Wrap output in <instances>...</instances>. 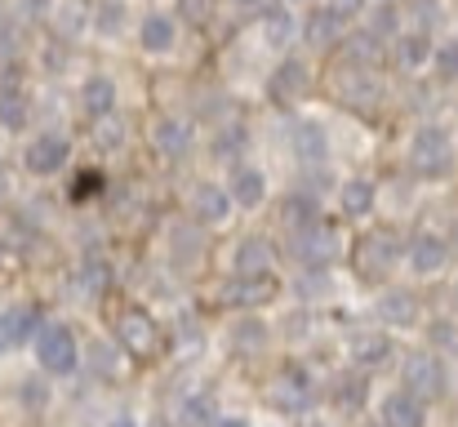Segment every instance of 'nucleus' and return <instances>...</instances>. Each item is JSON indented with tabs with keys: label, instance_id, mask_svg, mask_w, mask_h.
Instances as JSON below:
<instances>
[{
	"label": "nucleus",
	"instance_id": "nucleus-1",
	"mask_svg": "<svg viewBox=\"0 0 458 427\" xmlns=\"http://www.w3.org/2000/svg\"><path fill=\"white\" fill-rule=\"evenodd\" d=\"M401 259H405V241L392 227H369L352 245V268H356V277L365 285H387Z\"/></svg>",
	"mask_w": 458,
	"mask_h": 427
},
{
	"label": "nucleus",
	"instance_id": "nucleus-2",
	"mask_svg": "<svg viewBox=\"0 0 458 427\" xmlns=\"http://www.w3.org/2000/svg\"><path fill=\"white\" fill-rule=\"evenodd\" d=\"M410 169L419 178H428V183L450 178V169H454V139H450V130L419 125L414 139H410Z\"/></svg>",
	"mask_w": 458,
	"mask_h": 427
},
{
	"label": "nucleus",
	"instance_id": "nucleus-3",
	"mask_svg": "<svg viewBox=\"0 0 458 427\" xmlns=\"http://www.w3.org/2000/svg\"><path fill=\"white\" fill-rule=\"evenodd\" d=\"M290 254H294V263H303L307 272H329L338 263V254H343V236H338L334 223L316 218V223H307L299 232H290Z\"/></svg>",
	"mask_w": 458,
	"mask_h": 427
},
{
	"label": "nucleus",
	"instance_id": "nucleus-4",
	"mask_svg": "<svg viewBox=\"0 0 458 427\" xmlns=\"http://www.w3.org/2000/svg\"><path fill=\"white\" fill-rule=\"evenodd\" d=\"M31 352H36V365H40L45 374H54V379H63V374H76V365L85 361V356H81V343H76V334H72L63 320H49V325H40V334L31 338Z\"/></svg>",
	"mask_w": 458,
	"mask_h": 427
},
{
	"label": "nucleus",
	"instance_id": "nucleus-5",
	"mask_svg": "<svg viewBox=\"0 0 458 427\" xmlns=\"http://www.w3.org/2000/svg\"><path fill=\"white\" fill-rule=\"evenodd\" d=\"M401 388H405L410 397H419L423 406H428V401H441V397H445V388H450L445 361H441L432 347L410 352V356L401 361Z\"/></svg>",
	"mask_w": 458,
	"mask_h": 427
},
{
	"label": "nucleus",
	"instance_id": "nucleus-6",
	"mask_svg": "<svg viewBox=\"0 0 458 427\" xmlns=\"http://www.w3.org/2000/svg\"><path fill=\"white\" fill-rule=\"evenodd\" d=\"M178 36H182V27L169 9H143L134 22V40L148 58H169L178 49Z\"/></svg>",
	"mask_w": 458,
	"mask_h": 427
},
{
	"label": "nucleus",
	"instance_id": "nucleus-7",
	"mask_svg": "<svg viewBox=\"0 0 458 427\" xmlns=\"http://www.w3.org/2000/svg\"><path fill=\"white\" fill-rule=\"evenodd\" d=\"M67 160H72V139L58 134V130L36 134V139L27 142V151H22V165H27V174H36V178H54V174H63Z\"/></svg>",
	"mask_w": 458,
	"mask_h": 427
},
{
	"label": "nucleus",
	"instance_id": "nucleus-8",
	"mask_svg": "<svg viewBox=\"0 0 458 427\" xmlns=\"http://www.w3.org/2000/svg\"><path fill=\"white\" fill-rule=\"evenodd\" d=\"M307 90H311V67H307V58H299V54L281 58L276 72H272V81H267V98H272L276 107H294V103L307 98Z\"/></svg>",
	"mask_w": 458,
	"mask_h": 427
},
{
	"label": "nucleus",
	"instance_id": "nucleus-9",
	"mask_svg": "<svg viewBox=\"0 0 458 427\" xmlns=\"http://www.w3.org/2000/svg\"><path fill=\"white\" fill-rule=\"evenodd\" d=\"M232 209H236V201L218 183H200L191 192V201H187V214H191L196 227H227L232 223Z\"/></svg>",
	"mask_w": 458,
	"mask_h": 427
},
{
	"label": "nucleus",
	"instance_id": "nucleus-10",
	"mask_svg": "<svg viewBox=\"0 0 458 427\" xmlns=\"http://www.w3.org/2000/svg\"><path fill=\"white\" fill-rule=\"evenodd\" d=\"M405 263H410L414 277H437V272L450 263V241H445L441 232L423 227V232H414V236L405 241Z\"/></svg>",
	"mask_w": 458,
	"mask_h": 427
},
{
	"label": "nucleus",
	"instance_id": "nucleus-11",
	"mask_svg": "<svg viewBox=\"0 0 458 427\" xmlns=\"http://www.w3.org/2000/svg\"><path fill=\"white\" fill-rule=\"evenodd\" d=\"M290 156L299 160V169H320L329 160V134L320 121L294 116L290 121Z\"/></svg>",
	"mask_w": 458,
	"mask_h": 427
},
{
	"label": "nucleus",
	"instance_id": "nucleus-12",
	"mask_svg": "<svg viewBox=\"0 0 458 427\" xmlns=\"http://www.w3.org/2000/svg\"><path fill=\"white\" fill-rule=\"evenodd\" d=\"M116 343L130 352V356H156L160 347V329L143 307H125L121 320H116Z\"/></svg>",
	"mask_w": 458,
	"mask_h": 427
},
{
	"label": "nucleus",
	"instance_id": "nucleus-13",
	"mask_svg": "<svg viewBox=\"0 0 458 427\" xmlns=\"http://www.w3.org/2000/svg\"><path fill=\"white\" fill-rule=\"evenodd\" d=\"M191 142H196V130H191V121L187 116H156L152 125V151L160 160H169V165H178V160H187V151H191Z\"/></svg>",
	"mask_w": 458,
	"mask_h": 427
},
{
	"label": "nucleus",
	"instance_id": "nucleus-14",
	"mask_svg": "<svg viewBox=\"0 0 458 427\" xmlns=\"http://www.w3.org/2000/svg\"><path fill=\"white\" fill-rule=\"evenodd\" d=\"M272 401H276L281 410H290V414H303L307 406L316 401V383H311V374H307L299 361L281 365V374H276V383H272Z\"/></svg>",
	"mask_w": 458,
	"mask_h": 427
},
{
	"label": "nucleus",
	"instance_id": "nucleus-15",
	"mask_svg": "<svg viewBox=\"0 0 458 427\" xmlns=\"http://www.w3.org/2000/svg\"><path fill=\"white\" fill-rule=\"evenodd\" d=\"M259 31H263V40L272 45V49H294V40L303 36V18L294 13V4H281V0H272L263 13H259Z\"/></svg>",
	"mask_w": 458,
	"mask_h": 427
},
{
	"label": "nucleus",
	"instance_id": "nucleus-16",
	"mask_svg": "<svg viewBox=\"0 0 458 427\" xmlns=\"http://www.w3.org/2000/svg\"><path fill=\"white\" fill-rule=\"evenodd\" d=\"M347 356H352V365H356L360 374H365V370H383V365L396 356V343H392L387 329H360V334H352Z\"/></svg>",
	"mask_w": 458,
	"mask_h": 427
},
{
	"label": "nucleus",
	"instance_id": "nucleus-17",
	"mask_svg": "<svg viewBox=\"0 0 458 427\" xmlns=\"http://www.w3.org/2000/svg\"><path fill=\"white\" fill-rule=\"evenodd\" d=\"M116 107H121L116 81H112L107 72H89V76L81 81V112H85L89 121H103V116H116Z\"/></svg>",
	"mask_w": 458,
	"mask_h": 427
},
{
	"label": "nucleus",
	"instance_id": "nucleus-18",
	"mask_svg": "<svg viewBox=\"0 0 458 427\" xmlns=\"http://www.w3.org/2000/svg\"><path fill=\"white\" fill-rule=\"evenodd\" d=\"M40 307L36 303H13V307H4L0 312V352H9V347H18V343H31L36 334H40Z\"/></svg>",
	"mask_w": 458,
	"mask_h": 427
},
{
	"label": "nucleus",
	"instance_id": "nucleus-19",
	"mask_svg": "<svg viewBox=\"0 0 458 427\" xmlns=\"http://www.w3.org/2000/svg\"><path fill=\"white\" fill-rule=\"evenodd\" d=\"M378 423L383 427H428V406L419 397H410L405 388L401 392H387L383 406H378Z\"/></svg>",
	"mask_w": 458,
	"mask_h": 427
},
{
	"label": "nucleus",
	"instance_id": "nucleus-20",
	"mask_svg": "<svg viewBox=\"0 0 458 427\" xmlns=\"http://www.w3.org/2000/svg\"><path fill=\"white\" fill-rule=\"evenodd\" d=\"M374 312H378V320H383V325L410 329V325H419L423 303H419V294H410V289H387V294L374 303Z\"/></svg>",
	"mask_w": 458,
	"mask_h": 427
},
{
	"label": "nucleus",
	"instance_id": "nucleus-21",
	"mask_svg": "<svg viewBox=\"0 0 458 427\" xmlns=\"http://www.w3.org/2000/svg\"><path fill=\"white\" fill-rule=\"evenodd\" d=\"M432 54H437V40L423 27H410V31L396 36V63H401V72H428L432 67Z\"/></svg>",
	"mask_w": 458,
	"mask_h": 427
},
{
	"label": "nucleus",
	"instance_id": "nucleus-22",
	"mask_svg": "<svg viewBox=\"0 0 458 427\" xmlns=\"http://www.w3.org/2000/svg\"><path fill=\"white\" fill-rule=\"evenodd\" d=\"M227 192L241 209H259L267 201V174L259 165H236L232 178H227Z\"/></svg>",
	"mask_w": 458,
	"mask_h": 427
},
{
	"label": "nucleus",
	"instance_id": "nucleus-23",
	"mask_svg": "<svg viewBox=\"0 0 458 427\" xmlns=\"http://www.w3.org/2000/svg\"><path fill=\"white\" fill-rule=\"evenodd\" d=\"M347 31H352V18H343V13L329 9V4H316L311 18H303V36L311 45H338Z\"/></svg>",
	"mask_w": 458,
	"mask_h": 427
},
{
	"label": "nucleus",
	"instance_id": "nucleus-24",
	"mask_svg": "<svg viewBox=\"0 0 458 427\" xmlns=\"http://www.w3.org/2000/svg\"><path fill=\"white\" fill-rule=\"evenodd\" d=\"M27 125H31V94L18 81H9L0 90V130L4 134H27Z\"/></svg>",
	"mask_w": 458,
	"mask_h": 427
},
{
	"label": "nucleus",
	"instance_id": "nucleus-25",
	"mask_svg": "<svg viewBox=\"0 0 458 427\" xmlns=\"http://www.w3.org/2000/svg\"><path fill=\"white\" fill-rule=\"evenodd\" d=\"M378 205V187L369 178H347L343 192H338V214L343 218H369Z\"/></svg>",
	"mask_w": 458,
	"mask_h": 427
},
{
	"label": "nucleus",
	"instance_id": "nucleus-26",
	"mask_svg": "<svg viewBox=\"0 0 458 427\" xmlns=\"http://www.w3.org/2000/svg\"><path fill=\"white\" fill-rule=\"evenodd\" d=\"M236 277H272V245L263 236H245L232 254Z\"/></svg>",
	"mask_w": 458,
	"mask_h": 427
},
{
	"label": "nucleus",
	"instance_id": "nucleus-27",
	"mask_svg": "<svg viewBox=\"0 0 458 427\" xmlns=\"http://www.w3.org/2000/svg\"><path fill=\"white\" fill-rule=\"evenodd\" d=\"M320 218V205H316V196L311 192H290L285 196V205H281V223H285V232H299V227H307V223H316Z\"/></svg>",
	"mask_w": 458,
	"mask_h": 427
},
{
	"label": "nucleus",
	"instance_id": "nucleus-28",
	"mask_svg": "<svg viewBox=\"0 0 458 427\" xmlns=\"http://www.w3.org/2000/svg\"><path fill=\"white\" fill-rule=\"evenodd\" d=\"M178 414H182V427H214L223 419L218 414V401L209 392H187L182 406H178Z\"/></svg>",
	"mask_w": 458,
	"mask_h": 427
},
{
	"label": "nucleus",
	"instance_id": "nucleus-29",
	"mask_svg": "<svg viewBox=\"0 0 458 427\" xmlns=\"http://www.w3.org/2000/svg\"><path fill=\"white\" fill-rule=\"evenodd\" d=\"M223 298H227V303H241V307H254V303L276 298V285H272V277H236Z\"/></svg>",
	"mask_w": 458,
	"mask_h": 427
},
{
	"label": "nucleus",
	"instance_id": "nucleus-30",
	"mask_svg": "<svg viewBox=\"0 0 458 427\" xmlns=\"http://www.w3.org/2000/svg\"><path fill=\"white\" fill-rule=\"evenodd\" d=\"M245 147H250V130H245L241 121H232V125H218V130H214V142H209L214 160H236Z\"/></svg>",
	"mask_w": 458,
	"mask_h": 427
},
{
	"label": "nucleus",
	"instance_id": "nucleus-31",
	"mask_svg": "<svg viewBox=\"0 0 458 427\" xmlns=\"http://www.w3.org/2000/svg\"><path fill=\"white\" fill-rule=\"evenodd\" d=\"M365 392H369V383H365L360 370H352V374H343V379L334 383V401H338L343 410H360V406H365Z\"/></svg>",
	"mask_w": 458,
	"mask_h": 427
},
{
	"label": "nucleus",
	"instance_id": "nucleus-32",
	"mask_svg": "<svg viewBox=\"0 0 458 427\" xmlns=\"http://www.w3.org/2000/svg\"><path fill=\"white\" fill-rule=\"evenodd\" d=\"M89 365H94L98 379H121V352H116L107 338L89 343Z\"/></svg>",
	"mask_w": 458,
	"mask_h": 427
},
{
	"label": "nucleus",
	"instance_id": "nucleus-33",
	"mask_svg": "<svg viewBox=\"0 0 458 427\" xmlns=\"http://www.w3.org/2000/svg\"><path fill=\"white\" fill-rule=\"evenodd\" d=\"M428 343H432V352H437V356H441V352L458 356V320H445V316H437V320L428 325Z\"/></svg>",
	"mask_w": 458,
	"mask_h": 427
},
{
	"label": "nucleus",
	"instance_id": "nucleus-34",
	"mask_svg": "<svg viewBox=\"0 0 458 427\" xmlns=\"http://www.w3.org/2000/svg\"><path fill=\"white\" fill-rule=\"evenodd\" d=\"M232 343H236V352L263 347V343H267V325H263L259 316H245V320H236V329H232Z\"/></svg>",
	"mask_w": 458,
	"mask_h": 427
},
{
	"label": "nucleus",
	"instance_id": "nucleus-35",
	"mask_svg": "<svg viewBox=\"0 0 458 427\" xmlns=\"http://www.w3.org/2000/svg\"><path fill=\"white\" fill-rule=\"evenodd\" d=\"M432 72H437V81H458V36H450V40L437 45V54H432Z\"/></svg>",
	"mask_w": 458,
	"mask_h": 427
},
{
	"label": "nucleus",
	"instance_id": "nucleus-36",
	"mask_svg": "<svg viewBox=\"0 0 458 427\" xmlns=\"http://www.w3.org/2000/svg\"><path fill=\"white\" fill-rule=\"evenodd\" d=\"M121 142H125V125H121V116H103V121H94V147L116 151Z\"/></svg>",
	"mask_w": 458,
	"mask_h": 427
},
{
	"label": "nucleus",
	"instance_id": "nucleus-37",
	"mask_svg": "<svg viewBox=\"0 0 458 427\" xmlns=\"http://www.w3.org/2000/svg\"><path fill=\"white\" fill-rule=\"evenodd\" d=\"M107 277H112V272H107V268H103L98 259H85V263H81V272H76V281H81V294H98V289L107 285Z\"/></svg>",
	"mask_w": 458,
	"mask_h": 427
},
{
	"label": "nucleus",
	"instance_id": "nucleus-38",
	"mask_svg": "<svg viewBox=\"0 0 458 427\" xmlns=\"http://www.w3.org/2000/svg\"><path fill=\"white\" fill-rule=\"evenodd\" d=\"M98 187H103V174H98V169H81L76 183H72V201H85V196L98 192Z\"/></svg>",
	"mask_w": 458,
	"mask_h": 427
},
{
	"label": "nucleus",
	"instance_id": "nucleus-39",
	"mask_svg": "<svg viewBox=\"0 0 458 427\" xmlns=\"http://www.w3.org/2000/svg\"><path fill=\"white\" fill-rule=\"evenodd\" d=\"M320 4H329V9H338L343 18H360V9H365L369 0H320Z\"/></svg>",
	"mask_w": 458,
	"mask_h": 427
},
{
	"label": "nucleus",
	"instance_id": "nucleus-40",
	"mask_svg": "<svg viewBox=\"0 0 458 427\" xmlns=\"http://www.w3.org/2000/svg\"><path fill=\"white\" fill-rule=\"evenodd\" d=\"M4 196H9V174H4V165H0V205H4Z\"/></svg>",
	"mask_w": 458,
	"mask_h": 427
},
{
	"label": "nucleus",
	"instance_id": "nucleus-41",
	"mask_svg": "<svg viewBox=\"0 0 458 427\" xmlns=\"http://www.w3.org/2000/svg\"><path fill=\"white\" fill-rule=\"evenodd\" d=\"M214 427H250V423H245V419H218Z\"/></svg>",
	"mask_w": 458,
	"mask_h": 427
},
{
	"label": "nucleus",
	"instance_id": "nucleus-42",
	"mask_svg": "<svg viewBox=\"0 0 458 427\" xmlns=\"http://www.w3.org/2000/svg\"><path fill=\"white\" fill-rule=\"evenodd\" d=\"M4 263H9V245L0 241V268H4Z\"/></svg>",
	"mask_w": 458,
	"mask_h": 427
},
{
	"label": "nucleus",
	"instance_id": "nucleus-43",
	"mask_svg": "<svg viewBox=\"0 0 458 427\" xmlns=\"http://www.w3.org/2000/svg\"><path fill=\"white\" fill-rule=\"evenodd\" d=\"M303 427H334V423H320V419H303Z\"/></svg>",
	"mask_w": 458,
	"mask_h": 427
},
{
	"label": "nucleus",
	"instance_id": "nucleus-44",
	"mask_svg": "<svg viewBox=\"0 0 458 427\" xmlns=\"http://www.w3.org/2000/svg\"><path fill=\"white\" fill-rule=\"evenodd\" d=\"M378 4H396V9H401V4H405V0H378Z\"/></svg>",
	"mask_w": 458,
	"mask_h": 427
},
{
	"label": "nucleus",
	"instance_id": "nucleus-45",
	"mask_svg": "<svg viewBox=\"0 0 458 427\" xmlns=\"http://www.w3.org/2000/svg\"><path fill=\"white\" fill-rule=\"evenodd\" d=\"M116 427H134V423H130V419H121V423H116Z\"/></svg>",
	"mask_w": 458,
	"mask_h": 427
},
{
	"label": "nucleus",
	"instance_id": "nucleus-46",
	"mask_svg": "<svg viewBox=\"0 0 458 427\" xmlns=\"http://www.w3.org/2000/svg\"><path fill=\"white\" fill-rule=\"evenodd\" d=\"M281 4H303V0H281Z\"/></svg>",
	"mask_w": 458,
	"mask_h": 427
}]
</instances>
